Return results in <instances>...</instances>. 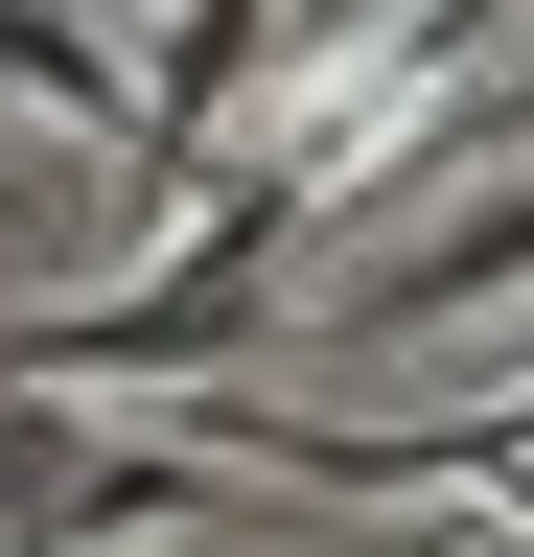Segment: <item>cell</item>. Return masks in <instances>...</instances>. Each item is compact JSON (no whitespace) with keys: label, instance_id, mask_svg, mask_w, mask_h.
<instances>
[{"label":"cell","instance_id":"obj_2","mask_svg":"<svg viewBox=\"0 0 534 557\" xmlns=\"http://www.w3.org/2000/svg\"><path fill=\"white\" fill-rule=\"evenodd\" d=\"M280 24H302V0H186V24H163V70H140V186H186V163L233 139V94H256Z\"/></svg>","mask_w":534,"mask_h":557},{"label":"cell","instance_id":"obj_1","mask_svg":"<svg viewBox=\"0 0 534 557\" xmlns=\"http://www.w3.org/2000/svg\"><path fill=\"white\" fill-rule=\"evenodd\" d=\"M488 302H534V163H511L488 209H442L419 256H372V278H349V325H395V348H442V325H488Z\"/></svg>","mask_w":534,"mask_h":557},{"label":"cell","instance_id":"obj_6","mask_svg":"<svg viewBox=\"0 0 534 557\" xmlns=\"http://www.w3.org/2000/svg\"><path fill=\"white\" fill-rule=\"evenodd\" d=\"M395 557H442V534H395Z\"/></svg>","mask_w":534,"mask_h":557},{"label":"cell","instance_id":"obj_4","mask_svg":"<svg viewBox=\"0 0 534 557\" xmlns=\"http://www.w3.org/2000/svg\"><path fill=\"white\" fill-rule=\"evenodd\" d=\"M0 94H71V139H140V70H116L71 0H0Z\"/></svg>","mask_w":534,"mask_h":557},{"label":"cell","instance_id":"obj_5","mask_svg":"<svg viewBox=\"0 0 534 557\" xmlns=\"http://www.w3.org/2000/svg\"><path fill=\"white\" fill-rule=\"evenodd\" d=\"M71 418H47V372H0V557H71Z\"/></svg>","mask_w":534,"mask_h":557},{"label":"cell","instance_id":"obj_3","mask_svg":"<svg viewBox=\"0 0 534 557\" xmlns=\"http://www.w3.org/2000/svg\"><path fill=\"white\" fill-rule=\"evenodd\" d=\"M210 511H233V487L186 465V442H94V465H71V557H116V534H210Z\"/></svg>","mask_w":534,"mask_h":557}]
</instances>
